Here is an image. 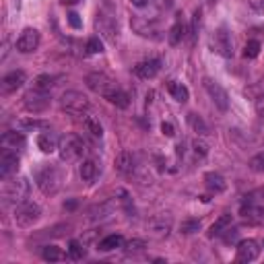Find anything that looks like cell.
Returning a JSON list of instances; mask_svg holds the SVG:
<instances>
[{"label":"cell","instance_id":"1","mask_svg":"<svg viewBox=\"0 0 264 264\" xmlns=\"http://www.w3.org/2000/svg\"><path fill=\"white\" fill-rule=\"evenodd\" d=\"M62 177H64V174H62L60 167H56V165H44L37 172V186H39V190L44 194L52 196V194H56L58 190H60Z\"/></svg>","mask_w":264,"mask_h":264},{"label":"cell","instance_id":"2","mask_svg":"<svg viewBox=\"0 0 264 264\" xmlns=\"http://www.w3.org/2000/svg\"><path fill=\"white\" fill-rule=\"evenodd\" d=\"M58 153H60V159L62 161H77L83 157L85 153V143H83L81 136L77 134H66L62 136V141L58 145Z\"/></svg>","mask_w":264,"mask_h":264},{"label":"cell","instance_id":"3","mask_svg":"<svg viewBox=\"0 0 264 264\" xmlns=\"http://www.w3.org/2000/svg\"><path fill=\"white\" fill-rule=\"evenodd\" d=\"M39 217H41V208L37 203L23 200V203H19L15 206V223L19 227H31Z\"/></svg>","mask_w":264,"mask_h":264},{"label":"cell","instance_id":"4","mask_svg":"<svg viewBox=\"0 0 264 264\" xmlns=\"http://www.w3.org/2000/svg\"><path fill=\"white\" fill-rule=\"evenodd\" d=\"M2 196H4V203H23L29 196V182L27 177H15L13 182H6L4 190H2Z\"/></svg>","mask_w":264,"mask_h":264},{"label":"cell","instance_id":"5","mask_svg":"<svg viewBox=\"0 0 264 264\" xmlns=\"http://www.w3.org/2000/svg\"><path fill=\"white\" fill-rule=\"evenodd\" d=\"M85 83H87V87H89L91 91L103 95L105 99H108L114 91H118V89H120L118 85H116V81L110 79L108 75H103V72H91V75H87Z\"/></svg>","mask_w":264,"mask_h":264},{"label":"cell","instance_id":"6","mask_svg":"<svg viewBox=\"0 0 264 264\" xmlns=\"http://www.w3.org/2000/svg\"><path fill=\"white\" fill-rule=\"evenodd\" d=\"M210 50L215 54L223 56V58H231L234 56V41H231V35L227 27H219L213 35H210Z\"/></svg>","mask_w":264,"mask_h":264},{"label":"cell","instance_id":"7","mask_svg":"<svg viewBox=\"0 0 264 264\" xmlns=\"http://www.w3.org/2000/svg\"><path fill=\"white\" fill-rule=\"evenodd\" d=\"M241 215L244 217H264V188H258L254 192L244 196Z\"/></svg>","mask_w":264,"mask_h":264},{"label":"cell","instance_id":"8","mask_svg":"<svg viewBox=\"0 0 264 264\" xmlns=\"http://www.w3.org/2000/svg\"><path fill=\"white\" fill-rule=\"evenodd\" d=\"M95 27H97L99 33L108 39V41H116L118 39V23L114 19V13H105V10H99L97 19H95Z\"/></svg>","mask_w":264,"mask_h":264},{"label":"cell","instance_id":"9","mask_svg":"<svg viewBox=\"0 0 264 264\" xmlns=\"http://www.w3.org/2000/svg\"><path fill=\"white\" fill-rule=\"evenodd\" d=\"M23 103H25V108L29 112L41 114V112H46L50 108V95L46 91H41V89H33V91L25 93Z\"/></svg>","mask_w":264,"mask_h":264},{"label":"cell","instance_id":"10","mask_svg":"<svg viewBox=\"0 0 264 264\" xmlns=\"http://www.w3.org/2000/svg\"><path fill=\"white\" fill-rule=\"evenodd\" d=\"M205 89H206V93L210 95V99H213V103L217 105V108L221 110V112H227V108H229V97H227V91L221 87V83H217V81H213V79H205Z\"/></svg>","mask_w":264,"mask_h":264},{"label":"cell","instance_id":"11","mask_svg":"<svg viewBox=\"0 0 264 264\" xmlns=\"http://www.w3.org/2000/svg\"><path fill=\"white\" fill-rule=\"evenodd\" d=\"M62 108H66L70 112H87L91 108V103L89 99L85 97L83 93L79 91H66L64 95H62Z\"/></svg>","mask_w":264,"mask_h":264},{"label":"cell","instance_id":"12","mask_svg":"<svg viewBox=\"0 0 264 264\" xmlns=\"http://www.w3.org/2000/svg\"><path fill=\"white\" fill-rule=\"evenodd\" d=\"M37 48H39V31L33 27L23 29V33L17 39V50L23 52V54H31V52H35Z\"/></svg>","mask_w":264,"mask_h":264},{"label":"cell","instance_id":"13","mask_svg":"<svg viewBox=\"0 0 264 264\" xmlns=\"http://www.w3.org/2000/svg\"><path fill=\"white\" fill-rule=\"evenodd\" d=\"M25 79H27V75H25L23 70H13V72H8V75L2 77V83H0V93H2V95L15 93L19 87H23Z\"/></svg>","mask_w":264,"mask_h":264},{"label":"cell","instance_id":"14","mask_svg":"<svg viewBox=\"0 0 264 264\" xmlns=\"http://www.w3.org/2000/svg\"><path fill=\"white\" fill-rule=\"evenodd\" d=\"M19 167V155L17 151H10V149H2L0 153V177L6 179L10 174H15Z\"/></svg>","mask_w":264,"mask_h":264},{"label":"cell","instance_id":"15","mask_svg":"<svg viewBox=\"0 0 264 264\" xmlns=\"http://www.w3.org/2000/svg\"><path fill=\"white\" fill-rule=\"evenodd\" d=\"M0 145L2 149H10V151H23L25 145H27V139L23 132H17V130H10V132H4L2 139H0Z\"/></svg>","mask_w":264,"mask_h":264},{"label":"cell","instance_id":"16","mask_svg":"<svg viewBox=\"0 0 264 264\" xmlns=\"http://www.w3.org/2000/svg\"><path fill=\"white\" fill-rule=\"evenodd\" d=\"M260 254V246L254 239H244L237 246V260L239 262H254Z\"/></svg>","mask_w":264,"mask_h":264},{"label":"cell","instance_id":"17","mask_svg":"<svg viewBox=\"0 0 264 264\" xmlns=\"http://www.w3.org/2000/svg\"><path fill=\"white\" fill-rule=\"evenodd\" d=\"M159 70H161V60H145L141 62V64H136L134 66V72H136V77H141V79H155L157 75H159Z\"/></svg>","mask_w":264,"mask_h":264},{"label":"cell","instance_id":"18","mask_svg":"<svg viewBox=\"0 0 264 264\" xmlns=\"http://www.w3.org/2000/svg\"><path fill=\"white\" fill-rule=\"evenodd\" d=\"M205 184H206V188L210 190V192H215V194L223 192V190L227 188L225 177L221 176V174H217V172H208V174H205Z\"/></svg>","mask_w":264,"mask_h":264},{"label":"cell","instance_id":"19","mask_svg":"<svg viewBox=\"0 0 264 264\" xmlns=\"http://www.w3.org/2000/svg\"><path fill=\"white\" fill-rule=\"evenodd\" d=\"M114 165H116V170H118L120 174H130L134 170V157H132V153L130 151H122L118 157H116Z\"/></svg>","mask_w":264,"mask_h":264},{"label":"cell","instance_id":"20","mask_svg":"<svg viewBox=\"0 0 264 264\" xmlns=\"http://www.w3.org/2000/svg\"><path fill=\"white\" fill-rule=\"evenodd\" d=\"M184 35H186V23H184L182 15H177V19H176L174 27L170 29V44H172V46L179 44V41L184 39Z\"/></svg>","mask_w":264,"mask_h":264},{"label":"cell","instance_id":"21","mask_svg":"<svg viewBox=\"0 0 264 264\" xmlns=\"http://www.w3.org/2000/svg\"><path fill=\"white\" fill-rule=\"evenodd\" d=\"M167 91H170V95H172V97H174L176 101H179V103L188 101V97H190L188 87H186V85H182V83H177V81H172L170 85H167Z\"/></svg>","mask_w":264,"mask_h":264},{"label":"cell","instance_id":"22","mask_svg":"<svg viewBox=\"0 0 264 264\" xmlns=\"http://www.w3.org/2000/svg\"><path fill=\"white\" fill-rule=\"evenodd\" d=\"M124 246V237L118 235V234H112L108 237H103L99 244H97V250L101 252H110V250H116V248H122Z\"/></svg>","mask_w":264,"mask_h":264},{"label":"cell","instance_id":"23","mask_svg":"<svg viewBox=\"0 0 264 264\" xmlns=\"http://www.w3.org/2000/svg\"><path fill=\"white\" fill-rule=\"evenodd\" d=\"M83 126H85V130L91 136H95V139H101L103 136V126L97 118H93V116H85V118H83Z\"/></svg>","mask_w":264,"mask_h":264},{"label":"cell","instance_id":"24","mask_svg":"<svg viewBox=\"0 0 264 264\" xmlns=\"http://www.w3.org/2000/svg\"><path fill=\"white\" fill-rule=\"evenodd\" d=\"M37 147L44 153H54L58 147H56V139H54V134H50V132H41L37 136Z\"/></svg>","mask_w":264,"mask_h":264},{"label":"cell","instance_id":"25","mask_svg":"<svg viewBox=\"0 0 264 264\" xmlns=\"http://www.w3.org/2000/svg\"><path fill=\"white\" fill-rule=\"evenodd\" d=\"M81 177L85 179V182H93L95 177H97V163H95L93 159H87L81 163V170H79Z\"/></svg>","mask_w":264,"mask_h":264},{"label":"cell","instance_id":"26","mask_svg":"<svg viewBox=\"0 0 264 264\" xmlns=\"http://www.w3.org/2000/svg\"><path fill=\"white\" fill-rule=\"evenodd\" d=\"M231 223V215H221L213 225H210V231H208V237H217L223 234V229H227Z\"/></svg>","mask_w":264,"mask_h":264},{"label":"cell","instance_id":"27","mask_svg":"<svg viewBox=\"0 0 264 264\" xmlns=\"http://www.w3.org/2000/svg\"><path fill=\"white\" fill-rule=\"evenodd\" d=\"M41 256H44V260L58 262V260H64V252H62V248H58V246H44Z\"/></svg>","mask_w":264,"mask_h":264},{"label":"cell","instance_id":"28","mask_svg":"<svg viewBox=\"0 0 264 264\" xmlns=\"http://www.w3.org/2000/svg\"><path fill=\"white\" fill-rule=\"evenodd\" d=\"M108 101L112 103V105H116V108H128V103H130V99H128V95H126L122 89H118V91H114L110 97H108Z\"/></svg>","mask_w":264,"mask_h":264},{"label":"cell","instance_id":"29","mask_svg":"<svg viewBox=\"0 0 264 264\" xmlns=\"http://www.w3.org/2000/svg\"><path fill=\"white\" fill-rule=\"evenodd\" d=\"M17 126L21 130H37V128H48V122H41L35 118H25V120H19Z\"/></svg>","mask_w":264,"mask_h":264},{"label":"cell","instance_id":"30","mask_svg":"<svg viewBox=\"0 0 264 264\" xmlns=\"http://www.w3.org/2000/svg\"><path fill=\"white\" fill-rule=\"evenodd\" d=\"M188 122H190V126L198 132V134H208V126L205 124V120L200 118V116H196V114H188Z\"/></svg>","mask_w":264,"mask_h":264},{"label":"cell","instance_id":"31","mask_svg":"<svg viewBox=\"0 0 264 264\" xmlns=\"http://www.w3.org/2000/svg\"><path fill=\"white\" fill-rule=\"evenodd\" d=\"M68 256L72 260H81L83 256H85V248H83L79 241H70L68 244Z\"/></svg>","mask_w":264,"mask_h":264},{"label":"cell","instance_id":"32","mask_svg":"<svg viewBox=\"0 0 264 264\" xmlns=\"http://www.w3.org/2000/svg\"><path fill=\"white\" fill-rule=\"evenodd\" d=\"M258 54H260V41L250 39L248 44H246V48H244V56L246 58H256Z\"/></svg>","mask_w":264,"mask_h":264},{"label":"cell","instance_id":"33","mask_svg":"<svg viewBox=\"0 0 264 264\" xmlns=\"http://www.w3.org/2000/svg\"><path fill=\"white\" fill-rule=\"evenodd\" d=\"M87 52H89V54H101V52H103L101 39H99V37H89V41H87Z\"/></svg>","mask_w":264,"mask_h":264},{"label":"cell","instance_id":"34","mask_svg":"<svg viewBox=\"0 0 264 264\" xmlns=\"http://www.w3.org/2000/svg\"><path fill=\"white\" fill-rule=\"evenodd\" d=\"M52 85H54V77H48V75H41L35 79V89H41V91H48Z\"/></svg>","mask_w":264,"mask_h":264},{"label":"cell","instance_id":"35","mask_svg":"<svg viewBox=\"0 0 264 264\" xmlns=\"http://www.w3.org/2000/svg\"><path fill=\"white\" fill-rule=\"evenodd\" d=\"M250 170L252 172H264V153L252 157L250 159Z\"/></svg>","mask_w":264,"mask_h":264},{"label":"cell","instance_id":"36","mask_svg":"<svg viewBox=\"0 0 264 264\" xmlns=\"http://www.w3.org/2000/svg\"><path fill=\"white\" fill-rule=\"evenodd\" d=\"M200 229V221L192 219V221H184L182 223V234H194V231Z\"/></svg>","mask_w":264,"mask_h":264},{"label":"cell","instance_id":"37","mask_svg":"<svg viewBox=\"0 0 264 264\" xmlns=\"http://www.w3.org/2000/svg\"><path fill=\"white\" fill-rule=\"evenodd\" d=\"M192 147H194V153L200 155V157H205V155L208 153V145H206L205 141H198V139H196V141L192 143Z\"/></svg>","mask_w":264,"mask_h":264},{"label":"cell","instance_id":"38","mask_svg":"<svg viewBox=\"0 0 264 264\" xmlns=\"http://www.w3.org/2000/svg\"><path fill=\"white\" fill-rule=\"evenodd\" d=\"M68 23H70V27H72V29H81V25H83L77 13H68Z\"/></svg>","mask_w":264,"mask_h":264},{"label":"cell","instance_id":"39","mask_svg":"<svg viewBox=\"0 0 264 264\" xmlns=\"http://www.w3.org/2000/svg\"><path fill=\"white\" fill-rule=\"evenodd\" d=\"M248 4L258 13H264V0H248Z\"/></svg>","mask_w":264,"mask_h":264},{"label":"cell","instance_id":"40","mask_svg":"<svg viewBox=\"0 0 264 264\" xmlns=\"http://www.w3.org/2000/svg\"><path fill=\"white\" fill-rule=\"evenodd\" d=\"M161 132H163L165 136H174V134H176V130H174V126H172L170 122H163V124H161Z\"/></svg>","mask_w":264,"mask_h":264},{"label":"cell","instance_id":"41","mask_svg":"<svg viewBox=\"0 0 264 264\" xmlns=\"http://www.w3.org/2000/svg\"><path fill=\"white\" fill-rule=\"evenodd\" d=\"M147 2H149V0H132V4H134V6H145Z\"/></svg>","mask_w":264,"mask_h":264},{"label":"cell","instance_id":"42","mask_svg":"<svg viewBox=\"0 0 264 264\" xmlns=\"http://www.w3.org/2000/svg\"><path fill=\"white\" fill-rule=\"evenodd\" d=\"M258 114H260V118L264 120V103H260V105H258Z\"/></svg>","mask_w":264,"mask_h":264},{"label":"cell","instance_id":"43","mask_svg":"<svg viewBox=\"0 0 264 264\" xmlns=\"http://www.w3.org/2000/svg\"><path fill=\"white\" fill-rule=\"evenodd\" d=\"M172 2H174V0H161V4L167 8V6H172Z\"/></svg>","mask_w":264,"mask_h":264},{"label":"cell","instance_id":"44","mask_svg":"<svg viewBox=\"0 0 264 264\" xmlns=\"http://www.w3.org/2000/svg\"><path fill=\"white\" fill-rule=\"evenodd\" d=\"M62 2H64V4H77L79 0H62Z\"/></svg>","mask_w":264,"mask_h":264}]
</instances>
